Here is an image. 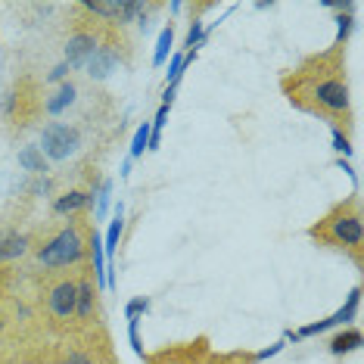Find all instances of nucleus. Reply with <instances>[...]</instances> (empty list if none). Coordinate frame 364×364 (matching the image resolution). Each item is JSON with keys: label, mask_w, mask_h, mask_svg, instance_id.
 <instances>
[{"label": "nucleus", "mask_w": 364, "mask_h": 364, "mask_svg": "<svg viewBox=\"0 0 364 364\" xmlns=\"http://www.w3.org/2000/svg\"><path fill=\"white\" fill-rule=\"evenodd\" d=\"M287 100L302 112L324 115L330 122H349L352 103H349V85H346V65L336 50L311 56L302 63L293 75L284 78Z\"/></svg>", "instance_id": "obj_1"}, {"label": "nucleus", "mask_w": 364, "mask_h": 364, "mask_svg": "<svg viewBox=\"0 0 364 364\" xmlns=\"http://www.w3.org/2000/svg\"><path fill=\"white\" fill-rule=\"evenodd\" d=\"M309 237L318 240L333 250L352 252L355 264H361V243H364V221H361V203L358 196H349L346 203H339L333 212H327L318 225L309 228Z\"/></svg>", "instance_id": "obj_2"}, {"label": "nucleus", "mask_w": 364, "mask_h": 364, "mask_svg": "<svg viewBox=\"0 0 364 364\" xmlns=\"http://www.w3.org/2000/svg\"><path fill=\"white\" fill-rule=\"evenodd\" d=\"M81 259H85V240H81L75 225L63 228L53 240H47L38 250V264H44V268H69Z\"/></svg>", "instance_id": "obj_3"}, {"label": "nucleus", "mask_w": 364, "mask_h": 364, "mask_svg": "<svg viewBox=\"0 0 364 364\" xmlns=\"http://www.w3.org/2000/svg\"><path fill=\"white\" fill-rule=\"evenodd\" d=\"M81 146V131L69 122H53V125L44 128L41 134V146L38 150L44 153V159H53V162H63L69 156H75Z\"/></svg>", "instance_id": "obj_4"}, {"label": "nucleus", "mask_w": 364, "mask_h": 364, "mask_svg": "<svg viewBox=\"0 0 364 364\" xmlns=\"http://www.w3.org/2000/svg\"><path fill=\"white\" fill-rule=\"evenodd\" d=\"M205 355H209V339L200 336V339H193V343L144 355V364H203Z\"/></svg>", "instance_id": "obj_5"}, {"label": "nucleus", "mask_w": 364, "mask_h": 364, "mask_svg": "<svg viewBox=\"0 0 364 364\" xmlns=\"http://www.w3.org/2000/svg\"><path fill=\"white\" fill-rule=\"evenodd\" d=\"M97 47H100V38H97L94 31L81 28V31H75V35L65 41V60L63 63L69 65V69H85Z\"/></svg>", "instance_id": "obj_6"}, {"label": "nucleus", "mask_w": 364, "mask_h": 364, "mask_svg": "<svg viewBox=\"0 0 364 364\" xmlns=\"http://www.w3.org/2000/svg\"><path fill=\"white\" fill-rule=\"evenodd\" d=\"M75 299H78V284L75 280H60V284L50 287L47 293V305H50V314L60 321L75 318Z\"/></svg>", "instance_id": "obj_7"}, {"label": "nucleus", "mask_w": 364, "mask_h": 364, "mask_svg": "<svg viewBox=\"0 0 364 364\" xmlns=\"http://www.w3.org/2000/svg\"><path fill=\"white\" fill-rule=\"evenodd\" d=\"M115 65H119V50H115L112 44H100L94 50V56L87 60V75L90 78H97V81H103V78H109L112 72H115Z\"/></svg>", "instance_id": "obj_8"}, {"label": "nucleus", "mask_w": 364, "mask_h": 364, "mask_svg": "<svg viewBox=\"0 0 364 364\" xmlns=\"http://www.w3.org/2000/svg\"><path fill=\"white\" fill-rule=\"evenodd\" d=\"M87 252H90V264H94V287L97 293L106 289V252H103V237L97 234V230H90L87 237Z\"/></svg>", "instance_id": "obj_9"}, {"label": "nucleus", "mask_w": 364, "mask_h": 364, "mask_svg": "<svg viewBox=\"0 0 364 364\" xmlns=\"http://www.w3.org/2000/svg\"><path fill=\"white\" fill-rule=\"evenodd\" d=\"M28 252V237L19 230H4L0 234V262H16Z\"/></svg>", "instance_id": "obj_10"}, {"label": "nucleus", "mask_w": 364, "mask_h": 364, "mask_svg": "<svg viewBox=\"0 0 364 364\" xmlns=\"http://www.w3.org/2000/svg\"><path fill=\"white\" fill-rule=\"evenodd\" d=\"M94 193L97 190H69V193H63L60 200L53 203V212L56 215H75V212L85 209V205L94 203Z\"/></svg>", "instance_id": "obj_11"}, {"label": "nucleus", "mask_w": 364, "mask_h": 364, "mask_svg": "<svg viewBox=\"0 0 364 364\" xmlns=\"http://www.w3.org/2000/svg\"><path fill=\"white\" fill-rule=\"evenodd\" d=\"M122 230H125V205H115V215L109 221V228H106V237H103V252L106 259H112L115 250H119V240H122Z\"/></svg>", "instance_id": "obj_12"}, {"label": "nucleus", "mask_w": 364, "mask_h": 364, "mask_svg": "<svg viewBox=\"0 0 364 364\" xmlns=\"http://www.w3.org/2000/svg\"><path fill=\"white\" fill-rule=\"evenodd\" d=\"M94 305H97V287H94V280L85 277V280H78V299H75V318L81 321H87L90 314H94Z\"/></svg>", "instance_id": "obj_13"}, {"label": "nucleus", "mask_w": 364, "mask_h": 364, "mask_svg": "<svg viewBox=\"0 0 364 364\" xmlns=\"http://www.w3.org/2000/svg\"><path fill=\"white\" fill-rule=\"evenodd\" d=\"M75 97H78V87L72 85V81H63V85L56 87V94L47 100V115H63L72 103H75Z\"/></svg>", "instance_id": "obj_14"}, {"label": "nucleus", "mask_w": 364, "mask_h": 364, "mask_svg": "<svg viewBox=\"0 0 364 364\" xmlns=\"http://www.w3.org/2000/svg\"><path fill=\"white\" fill-rule=\"evenodd\" d=\"M361 346V333L355 327H346L343 333H336L333 339H330V355H349Z\"/></svg>", "instance_id": "obj_15"}, {"label": "nucleus", "mask_w": 364, "mask_h": 364, "mask_svg": "<svg viewBox=\"0 0 364 364\" xmlns=\"http://www.w3.org/2000/svg\"><path fill=\"white\" fill-rule=\"evenodd\" d=\"M358 302H361V289L355 287L352 293H349V299H346V305L343 309H339L336 314H330V327H346L349 324V321H355V314H358Z\"/></svg>", "instance_id": "obj_16"}, {"label": "nucleus", "mask_w": 364, "mask_h": 364, "mask_svg": "<svg viewBox=\"0 0 364 364\" xmlns=\"http://www.w3.org/2000/svg\"><path fill=\"white\" fill-rule=\"evenodd\" d=\"M19 165L26 171H31V175H44L47 171V159H44V153H41L38 146H26V150L19 153Z\"/></svg>", "instance_id": "obj_17"}, {"label": "nucleus", "mask_w": 364, "mask_h": 364, "mask_svg": "<svg viewBox=\"0 0 364 364\" xmlns=\"http://www.w3.org/2000/svg\"><path fill=\"white\" fill-rule=\"evenodd\" d=\"M171 44H175V28L165 26L159 31V38H156V50H153V65H162L165 60H168L171 53Z\"/></svg>", "instance_id": "obj_18"}, {"label": "nucleus", "mask_w": 364, "mask_h": 364, "mask_svg": "<svg viewBox=\"0 0 364 364\" xmlns=\"http://www.w3.org/2000/svg\"><path fill=\"white\" fill-rule=\"evenodd\" d=\"M203 364H259L255 352H218V355H205Z\"/></svg>", "instance_id": "obj_19"}, {"label": "nucleus", "mask_w": 364, "mask_h": 364, "mask_svg": "<svg viewBox=\"0 0 364 364\" xmlns=\"http://www.w3.org/2000/svg\"><path fill=\"white\" fill-rule=\"evenodd\" d=\"M146 150H150V122H144L131 137V159H140Z\"/></svg>", "instance_id": "obj_20"}, {"label": "nucleus", "mask_w": 364, "mask_h": 364, "mask_svg": "<svg viewBox=\"0 0 364 364\" xmlns=\"http://www.w3.org/2000/svg\"><path fill=\"white\" fill-rule=\"evenodd\" d=\"M352 28H355V16L352 13H339L336 16V41H333V47H343L346 41H349Z\"/></svg>", "instance_id": "obj_21"}, {"label": "nucleus", "mask_w": 364, "mask_h": 364, "mask_svg": "<svg viewBox=\"0 0 364 364\" xmlns=\"http://www.w3.org/2000/svg\"><path fill=\"white\" fill-rule=\"evenodd\" d=\"M203 41H205V28H203L200 19H193V22H190V31H187V41H184L187 53H196V47H200Z\"/></svg>", "instance_id": "obj_22"}, {"label": "nucleus", "mask_w": 364, "mask_h": 364, "mask_svg": "<svg viewBox=\"0 0 364 364\" xmlns=\"http://www.w3.org/2000/svg\"><path fill=\"white\" fill-rule=\"evenodd\" d=\"M146 311H150V299H146V296H137V299H131L125 305V318L128 321H140Z\"/></svg>", "instance_id": "obj_23"}, {"label": "nucleus", "mask_w": 364, "mask_h": 364, "mask_svg": "<svg viewBox=\"0 0 364 364\" xmlns=\"http://www.w3.org/2000/svg\"><path fill=\"white\" fill-rule=\"evenodd\" d=\"M97 218H106V209H109V196H112V181H103L100 190H97Z\"/></svg>", "instance_id": "obj_24"}, {"label": "nucleus", "mask_w": 364, "mask_h": 364, "mask_svg": "<svg viewBox=\"0 0 364 364\" xmlns=\"http://www.w3.org/2000/svg\"><path fill=\"white\" fill-rule=\"evenodd\" d=\"M140 321H128V343H131V349H134V355L137 358H144V343H140Z\"/></svg>", "instance_id": "obj_25"}, {"label": "nucleus", "mask_w": 364, "mask_h": 364, "mask_svg": "<svg viewBox=\"0 0 364 364\" xmlns=\"http://www.w3.org/2000/svg\"><path fill=\"white\" fill-rule=\"evenodd\" d=\"M333 150L339 156H352V140L343 134V128H339V125H333Z\"/></svg>", "instance_id": "obj_26"}, {"label": "nucleus", "mask_w": 364, "mask_h": 364, "mask_svg": "<svg viewBox=\"0 0 364 364\" xmlns=\"http://www.w3.org/2000/svg\"><path fill=\"white\" fill-rule=\"evenodd\" d=\"M284 339H280V343H274V346H268V349H262V352H255V361H268V358H274V355H280L284 352Z\"/></svg>", "instance_id": "obj_27"}, {"label": "nucleus", "mask_w": 364, "mask_h": 364, "mask_svg": "<svg viewBox=\"0 0 364 364\" xmlns=\"http://www.w3.org/2000/svg\"><path fill=\"white\" fill-rule=\"evenodd\" d=\"M69 72H72V69H69L65 63H56L53 69H50V75H47V81H63L65 75H69Z\"/></svg>", "instance_id": "obj_28"}, {"label": "nucleus", "mask_w": 364, "mask_h": 364, "mask_svg": "<svg viewBox=\"0 0 364 364\" xmlns=\"http://www.w3.org/2000/svg\"><path fill=\"white\" fill-rule=\"evenodd\" d=\"M63 364H94V358H90V355H85V352H69Z\"/></svg>", "instance_id": "obj_29"}, {"label": "nucleus", "mask_w": 364, "mask_h": 364, "mask_svg": "<svg viewBox=\"0 0 364 364\" xmlns=\"http://www.w3.org/2000/svg\"><path fill=\"white\" fill-rule=\"evenodd\" d=\"M336 165H339V168H343V171H349V178L355 181V184H358V175H355V171H352V165H349V162H346V159H339Z\"/></svg>", "instance_id": "obj_30"}, {"label": "nucleus", "mask_w": 364, "mask_h": 364, "mask_svg": "<svg viewBox=\"0 0 364 364\" xmlns=\"http://www.w3.org/2000/svg\"><path fill=\"white\" fill-rule=\"evenodd\" d=\"M119 175H122V178H128V175H131V159H125V162H122V168H119Z\"/></svg>", "instance_id": "obj_31"}]
</instances>
